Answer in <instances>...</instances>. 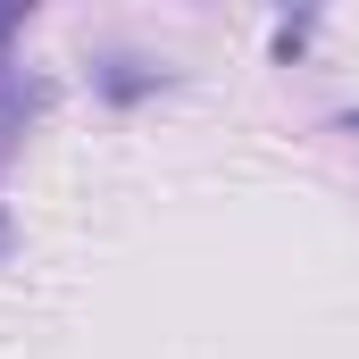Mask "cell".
Segmentation results:
<instances>
[{
	"mask_svg": "<svg viewBox=\"0 0 359 359\" xmlns=\"http://www.w3.org/2000/svg\"><path fill=\"white\" fill-rule=\"evenodd\" d=\"M100 84L117 92V100H134V92H151V84H159V76H134V67H109V76H100Z\"/></svg>",
	"mask_w": 359,
	"mask_h": 359,
	"instance_id": "obj_1",
	"label": "cell"
},
{
	"mask_svg": "<svg viewBox=\"0 0 359 359\" xmlns=\"http://www.w3.org/2000/svg\"><path fill=\"white\" fill-rule=\"evenodd\" d=\"M343 134H359V109H351V117H343Z\"/></svg>",
	"mask_w": 359,
	"mask_h": 359,
	"instance_id": "obj_3",
	"label": "cell"
},
{
	"mask_svg": "<svg viewBox=\"0 0 359 359\" xmlns=\"http://www.w3.org/2000/svg\"><path fill=\"white\" fill-rule=\"evenodd\" d=\"M17 25H25V0H17V8H0V34H17Z\"/></svg>",
	"mask_w": 359,
	"mask_h": 359,
	"instance_id": "obj_2",
	"label": "cell"
}]
</instances>
